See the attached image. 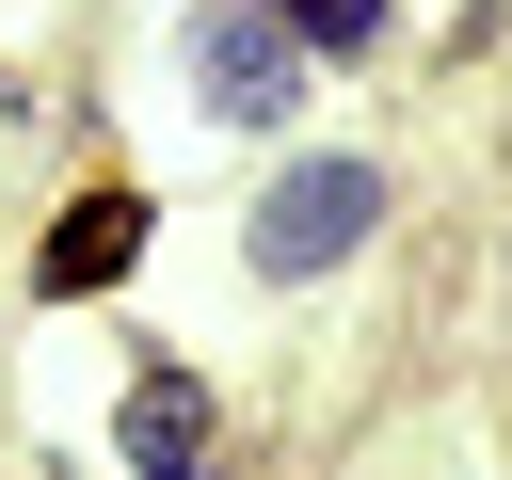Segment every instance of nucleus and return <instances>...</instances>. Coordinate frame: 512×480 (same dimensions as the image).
I'll use <instances>...</instances> for the list:
<instances>
[{"label":"nucleus","mask_w":512,"mask_h":480,"mask_svg":"<svg viewBox=\"0 0 512 480\" xmlns=\"http://www.w3.org/2000/svg\"><path fill=\"white\" fill-rule=\"evenodd\" d=\"M368 224H384V176H368V160H304V176H272V208H256V272H336Z\"/></svg>","instance_id":"obj_1"},{"label":"nucleus","mask_w":512,"mask_h":480,"mask_svg":"<svg viewBox=\"0 0 512 480\" xmlns=\"http://www.w3.org/2000/svg\"><path fill=\"white\" fill-rule=\"evenodd\" d=\"M192 80H208V112H224V128H256V112H288V96H304V32H288V16H256V0H224V16L192 32Z\"/></svg>","instance_id":"obj_2"},{"label":"nucleus","mask_w":512,"mask_h":480,"mask_svg":"<svg viewBox=\"0 0 512 480\" xmlns=\"http://www.w3.org/2000/svg\"><path fill=\"white\" fill-rule=\"evenodd\" d=\"M128 240H144V208H128V192H80V208L48 224V288H112Z\"/></svg>","instance_id":"obj_4"},{"label":"nucleus","mask_w":512,"mask_h":480,"mask_svg":"<svg viewBox=\"0 0 512 480\" xmlns=\"http://www.w3.org/2000/svg\"><path fill=\"white\" fill-rule=\"evenodd\" d=\"M128 464H144V480H208V400H192L176 368L128 384Z\"/></svg>","instance_id":"obj_3"},{"label":"nucleus","mask_w":512,"mask_h":480,"mask_svg":"<svg viewBox=\"0 0 512 480\" xmlns=\"http://www.w3.org/2000/svg\"><path fill=\"white\" fill-rule=\"evenodd\" d=\"M368 16H384V0H288V32H304V48H352Z\"/></svg>","instance_id":"obj_5"}]
</instances>
